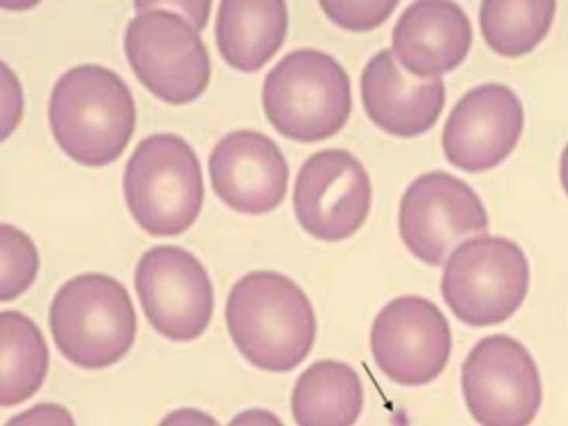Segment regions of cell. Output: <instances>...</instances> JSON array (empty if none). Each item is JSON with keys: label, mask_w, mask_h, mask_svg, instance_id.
Segmentation results:
<instances>
[{"label": "cell", "mask_w": 568, "mask_h": 426, "mask_svg": "<svg viewBox=\"0 0 568 426\" xmlns=\"http://www.w3.org/2000/svg\"><path fill=\"white\" fill-rule=\"evenodd\" d=\"M364 404L361 378L343 362L322 359L296 379L291 408L297 426H353Z\"/></svg>", "instance_id": "18"}, {"label": "cell", "mask_w": 568, "mask_h": 426, "mask_svg": "<svg viewBox=\"0 0 568 426\" xmlns=\"http://www.w3.org/2000/svg\"><path fill=\"white\" fill-rule=\"evenodd\" d=\"M529 282V263L518 244L501 236H480L450 254L440 291L459 321L483 327L508 320L521 306Z\"/></svg>", "instance_id": "7"}, {"label": "cell", "mask_w": 568, "mask_h": 426, "mask_svg": "<svg viewBox=\"0 0 568 426\" xmlns=\"http://www.w3.org/2000/svg\"><path fill=\"white\" fill-rule=\"evenodd\" d=\"M0 403H23L42 386L49 367V348L39 326L19 311L0 315Z\"/></svg>", "instance_id": "19"}, {"label": "cell", "mask_w": 568, "mask_h": 426, "mask_svg": "<svg viewBox=\"0 0 568 426\" xmlns=\"http://www.w3.org/2000/svg\"><path fill=\"white\" fill-rule=\"evenodd\" d=\"M473 39L470 21L455 2L416 1L393 30L394 54L416 77H437L466 58Z\"/></svg>", "instance_id": "16"}, {"label": "cell", "mask_w": 568, "mask_h": 426, "mask_svg": "<svg viewBox=\"0 0 568 426\" xmlns=\"http://www.w3.org/2000/svg\"><path fill=\"white\" fill-rule=\"evenodd\" d=\"M134 286L149 323L164 337L192 341L209 326L213 286L191 252L175 245L145 251L135 267Z\"/></svg>", "instance_id": "9"}, {"label": "cell", "mask_w": 568, "mask_h": 426, "mask_svg": "<svg viewBox=\"0 0 568 426\" xmlns=\"http://www.w3.org/2000/svg\"><path fill=\"white\" fill-rule=\"evenodd\" d=\"M158 426H220L207 413L195 407H181L166 414Z\"/></svg>", "instance_id": "24"}, {"label": "cell", "mask_w": 568, "mask_h": 426, "mask_svg": "<svg viewBox=\"0 0 568 426\" xmlns=\"http://www.w3.org/2000/svg\"><path fill=\"white\" fill-rule=\"evenodd\" d=\"M287 27L284 1L224 0L215 19L216 45L227 64L254 72L282 47Z\"/></svg>", "instance_id": "17"}, {"label": "cell", "mask_w": 568, "mask_h": 426, "mask_svg": "<svg viewBox=\"0 0 568 426\" xmlns=\"http://www.w3.org/2000/svg\"><path fill=\"white\" fill-rule=\"evenodd\" d=\"M361 97L368 118L382 130L400 138L428 131L445 104L439 77L407 72L389 49L376 52L361 77Z\"/></svg>", "instance_id": "15"}, {"label": "cell", "mask_w": 568, "mask_h": 426, "mask_svg": "<svg viewBox=\"0 0 568 426\" xmlns=\"http://www.w3.org/2000/svg\"><path fill=\"white\" fill-rule=\"evenodd\" d=\"M4 426H77L71 413L57 403H40L12 416Z\"/></svg>", "instance_id": "23"}, {"label": "cell", "mask_w": 568, "mask_h": 426, "mask_svg": "<svg viewBox=\"0 0 568 426\" xmlns=\"http://www.w3.org/2000/svg\"><path fill=\"white\" fill-rule=\"evenodd\" d=\"M48 119L59 148L85 166H104L128 146L135 106L126 83L99 64H80L55 81Z\"/></svg>", "instance_id": "3"}, {"label": "cell", "mask_w": 568, "mask_h": 426, "mask_svg": "<svg viewBox=\"0 0 568 426\" xmlns=\"http://www.w3.org/2000/svg\"><path fill=\"white\" fill-rule=\"evenodd\" d=\"M368 174L352 153L322 150L304 161L294 185L293 205L301 226L323 241L355 233L371 207Z\"/></svg>", "instance_id": "12"}, {"label": "cell", "mask_w": 568, "mask_h": 426, "mask_svg": "<svg viewBox=\"0 0 568 426\" xmlns=\"http://www.w3.org/2000/svg\"><path fill=\"white\" fill-rule=\"evenodd\" d=\"M262 101L278 133L301 142L320 141L348 120L351 82L332 55L303 48L285 54L266 74Z\"/></svg>", "instance_id": "6"}, {"label": "cell", "mask_w": 568, "mask_h": 426, "mask_svg": "<svg viewBox=\"0 0 568 426\" xmlns=\"http://www.w3.org/2000/svg\"><path fill=\"white\" fill-rule=\"evenodd\" d=\"M398 1H321L324 13L338 27L351 31H368L381 26L393 13Z\"/></svg>", "instance_id": "22"}, {"label": "cell", "mask_w": 568, "mask_h": 426, "mask_svg": "<svg viewBox=\"0 0 568 426\" xmlns=\"http://www.w3.org/2000/svg\"><path fill=\"white\" fill-rule=\"evenodd\" d=\"M122 187L134 221L154 236L186 231L204 199L200 161L173 133H154L139 142L125 164Z\"/></svg>", "instance_id": "5"}, {"label": "cell", "mask_w": 568, "mask_h": 426, "mask_svg": "<svg viewBox=\"0 0 568 426\" xmlns=\"http://www.w3.org/2000/svg\"><path fill=\"white\" fill-rule=\"evenodd\" d=\"M559 173L562 187L568 195V144L560 156Z\"/></svg>", "instance_id": "26"}, {"label": "cell", "mask_w": 568, "mask_h": 426, "mask_svg": "<svg viewBox=\"0 0 568 426\" xmlns=\"http://www.w3.org/2000/svg\"><path fill=\"white\" fill-rule=\"evenodd\" d=\"M55 346L72 364L99 369L132 347L136 314L128 290L114 277L83 273L64 282L49 308Z\"/></svg>", "instance_id": "4"}, {"label": "cell", "mask_w": 568, "mask_h": 426, "mask_svg": "<svg viewBox=\"0 0 568 426\" xmlns=\"http://www.w3.org/2000/svg\"><path fill=\"white\" fill-rule=\"evenodd\" d=\"M369 343L375 363L390 381L420 386L446 367L452 334L436 304L422 296L404 295L378 312Z\"/></svg>", "instance_id": "11"}, {"label": "cell", "mask_w": 568, "mask_h": 426, "mask_svg": "<svg viewBox=\"0 0 568 426\" xmlns=\"http://www.w3.org/2000/svg\"><path fill=\"white\" fill-rule=\"evenodd\" d=\"M524 128V109L515 92L500 83L469 90L453 108L443 130V149L450 164L480 172L501 163Z\"/></svg>", "instance_id": "13"}, {"label": "cell", "mask_w": 568, "mask_h": 426, "mask_svg": "<svg viewBox=\"0 0 568 426\" xmlns=\"http://www.w3.org/2000/svg\"><path fill=\"white\" fill-rule=\"evenodd\" d=\"M227 426H284L281 419L264 408H248L236 414Z\"/></svg>", "instance_id": "25"}, {"label": "cell", "mask_w": 568, "mask_h": 426, "mask_svg": "<svg viewBox=\"0 0 568 426\" xmlns=\"http://www.w3.org/2000/svg\"><path fill=\"white\" fill-rule=\"evenodd\" d=\"M210 4L134 2L135 16L124 32L125 55L140 82L166 103H189L209 84L211 63L200 31Z\"/></svg>", "instance_id": "1"}, {"label": "cell", "mask_w": 568, "mask_h": 426, "mask_svg": "<svg viewBox=\"0 0 568 426\" xmlns=\"http://www.w3.org/2000/svg\"><path fill=\"white\" fill-rule=\"evenodd\" d=\"M225 320L232 341L255 367L285 373L311 352L316 335L313 306L290 277L253 271L231 288Z\"/></svg>", "instance_id": "2"}, {"label": "cell", "mask_w": 568, "mask_h": 426, "mask_svg": "<svg viewBox=\"0 0 568 426\" xmlns=\"http://www.w3.org/2000/svg\"><path fill=\"white\" fill-rule=\"evenodd\" d=\"M400 237L422 262L442 265L465 237L485 234L486 210L464 181L444 172L425 173L404 192L398 214Z\"/></svg>", "instance_id": "10"}, {"label": "cell", "mask_w": 568, "mask_h": 426, "mask_svg": "<svg viewBox=\"0 0 568 426\" xmlns=\"http://www.w3.org/2000/svg\"><path fill=\"white\" fill-rule=\"evenodd\" d=\"M555 1H483L479 24L487 44L505 57L530 52L548 33Z\"/></svg>", "instance_id": "20"}, {"label": "cell", "mask_w": 568, "mask_h": 426, "mask_svg": "<svg viewBox=\"0 0 568 426\" xmlns=\"http://www.w3.org/2000/svg\"><path fill=\"white\" fill-rule=\"evenodd\" d=\"M207 164L213 191L236 212L266 213L285 196L287 163L276 143L263 133H227L213 148Z\"/></svg>", "instance_id": "14"}, {"label": "cell", "mask_w": 568, "mask_h": 426, "mask_svg": "<svg viewBox=\"0 0 568 426\" xmlns=\"http://www.w3.org/2000/svg\"><path fill=\"white\" fill-rule=\"evenodd\" d=\"M0 301H11L34 282L40 260L32 240L11 224H1Z\"/></svg>", "instance_id": "21"}, {"label": "cell", "mask_w": 568, "mask_h": 426, "mask_svg": "<svg viewBox=\"0 0 568 426\" xmlns=\"http://www.w3.org/2000/svg\"><path fill=\"white\" fill-rule=\"evenodd\" d=\"M462 390L480 426H529L542 402L530 352L506 334L486 336L474 345L462 366Z\"/></svg>", "instance_id": "8"}]
</instances>
